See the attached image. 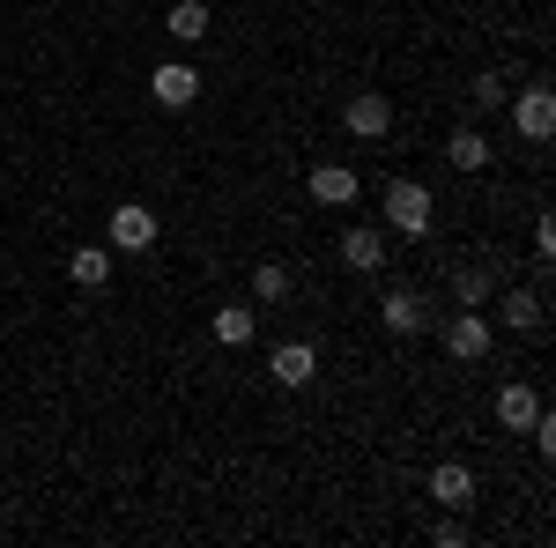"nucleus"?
Wrapping results in <instances>:
<instances>
[{"mask_svg": "<svg viewBox=\"0 0 556 548\" xmlns=\"http://www.w3.org/2000/svg\"><path fill=\"white\" fill-rule=\"evenodd\" d=\"M386 222L401 238H430V186L424 178H386Z\"/></svg>", "mask_w": 556, "mask_h": 548, "instance_id": "1", "label": "nucleus"}, {"mask_svg": "<svg viewBox=\"0 0 556 548\" xmlns=\"http://www.w3.org/2000/svg\"><path fill=\"white\" fill-rule=\"evenodd\" d=\"M505 112H513L519 141H549V133H556V89L549 82H527L519 97H505Z\"/></svg>", "mask_w": 556, "mask_h": 548, "instance_id": "2", "label": "nucleus"}, {"mask_svg": "<svg viewBox=\"0 0 556 548\" xmlns=\"http://www.w3.org/2000/svg\"><path fill=\"white\" fill-rule=\"evenodd\" d=\"M490 341H497V327H490L482 311H453V319L438 327V348H445L453 364H482V356H490Z\"/></svg>", "mask_w": 556, "mask_h": 548, "instance_id": "3", "label": "nucleus"}, {"mask_svg": "<svg viewBox=\"0 0 556 548\" xmlns=\"http://www.w3.org/2000/svg\"><path fill=\"white\" fill-rule=\"evenodd\" d=\"M149 97H156L164 112H186V104L201 97V67H193V60H156V75H149Z\"/></svg>", "mask_w": 556, "mask_h": 548, "instance_id": "4", "label": "nucleus"}, {"mask_svg": "<svg viewBox=\"0 0 556 548\" xmlns=\"http://www.w3.org/2000/svg\"><path fill=\"white\" fill-rule=\"evenodd\" d=\"M156 245V208L149 201H119L112 208V253H149Z\"/></svg>", "mask_w": 556, "mask_h": 548, "instance_id": "5", "label": "nucleus"}, {"mask_svg": "<svg viewBox=\"0 0 556 548\" xmlns=\"http://www.w3.org/2000/svg\"><path fill=\"white\" fill-rule=\"evenodd\" d=\"M342 127L356 133V141H386V133H393V97H379V89L349 97V104H342Z\"/></svg>", "mask_w": 556, "mask_h": 548, "instance_id": "6", "label": "nucleus"}, {"mask_svg": "<svg viewBox=\"0 0 556 548\" xmlns=\"http://www.w3.org/2000/svg\"><path fill=\"white\" fill-rule=\"evenodd\" d=\"M267 379L282 385V393L312 385V379H319V348H312V341H282V348H275V364H267Z\"/></svg>", "mask_w": 556, "mask_h": 548, "instance_id": "7", "label": "nucleus"}, {"mask_svg": "<svg viewBox=\"0 0 556 548\" xmlns=\"http://www.w3.org/2000/svg\"><path fill=\"white\" fill-rule=\"evenodd\" d=\"M430 505H438V511H468L475 505V467L468 460L430 467Z\"/></svg>", "mask_w": 556, "mask_h": 548, "instance_id": "8", "label": "nucleus"}, {"mask_svg": "<svg viewBox=\"0 0 556 548\" xmlns=\"http://www.w3.org/2000/svg\"><path fill=\"white\" fill-rule=\"evenodd\" d=\"M342 267H349V275H379V267H386V230H371V222L342 230Z\"/></svg>", "mask_w": 556, "mask_h": 548, "instance_id": "9", "label": "nucleus"}, {"mask_svg": "<svg viewBox=\"0 0 556 548\" xmlns=\"http://www.w3.org/2000/svg\"><path fill=\"white\" fill-rule=\"evenodd\" d=\"M534 416H542V393H534L527 379H505V385H497V422H505L513 437H527V422H534Z\"/></svg>", "mask_w": 556, "mask_h": 548, "instance_id": "10", "label": "nucleus"}, {"mask_svg": "<svg viewBox=\"0 0 556 548\" xmlns=\"http://www.w3.org/2000/svg\"><path fill=\"white\" fill-rule=\"evenodd\" d=\"M379 319H386V334H401V341L430 327V311H424V296H416V290H386L379 296Z\"/></svg>", "mask_w": 556, "mask_h": 548, "instance_id": "11", "label": "nucleus"}, {"mask_svg": "<svg viewBox=\"0 0 556 548\" xmlns=\"http://www.w3.org/2000/svg\"><path fill=\"white\" fill-rule=\"evenodd\" d=\"M497 319H505L513 334H534V327L549 319V296H542V282H534V290H505V296H497Z\"/></svg>", "mask_w": 556, "mask_h": 548, "instance_id": "12", "label": "nucleus"}, {"mask_svg": "<svg viewBox=\"0 0 556 548\" xmlns=\"http://www.w3.org/2000/svg\"><path fill=\"white\" fill-rule=\"evenodd\" d=\"M304 186H312L319 208H349V201H356V170H349V164H319Z\"/></svg>", "mask_w": 556, "mask_h": 548, "instance_id": "13", "label": "nucleus"}, {"mask_svg": "<svg viewBox=\"0 0 556 548\" xmlns=\"http://www.w3.org/2000/svg\"><path fill=\"white\" fill-rule=\"evenodd\" d=\"M164 30H172L178 44H208V30H215L208 0H172V15H164Z\"/></svg>", "mask_w": 556, "mask_h": 548, "instance_id": "14", "label": "nucleus"}, {"mask_svg": "<svg viewBox=\"0 0 556 548\" xmlns=\"http://www.w3.org/2000/svg\"><path fill=\"white\" fill-rule=\"evenodd\" d=\"M490 290H497V275H490V267H453V311H482V304H490Z\"/></svg>", "mask_w": 556, "mask_h": 548, "instance_id": "15", "label": "nucleus"}, {"mask_svg": "<svg viewBox=\"0 0 556 548\" xmlns=\"http://www.w3.org/2000/svg\"><path fill=\"white\" fill-rule=\"evenodd\" d=\"M67 275H75L83 290H104V282H112V245H75V253H67Z\"/></svg>", "mask_w": 556, "mask_h": 548, "instance_id": "16", "label": "nucleus"}, {"mask_svg": "<svg viewBox=\"0 0 556 548\" xmlns=\"http://www.w3.org/2000/svg\"><path fill=\"white\" fill-rule=\"evenodd\" d=\"M253 334H260V311H253V304H223V311H215V341H223V348H245Z\"/></svg>", "mask_w": 556, "mask_h": 548, "instance_id": "17", "label": "nucleus"}, {"mask_svg": "<svg viewBox=\"0 0 556 548\" xmlns=\"http://www.w3.org/2000/svg\"><path fill=\"white\" fill-rule=\"evenodd\" d=\"M445 156H453V170H482V164H490V133H482V127H453Z\"/></svg>", "mask_w": 556, "mask_h": 548, "instance_id": "18", "label": "nucleus"}, {"mask_svg": "<svg viewBox=\"0 0 556 548\" xmlns=\"http://www.w3.org/2000/svg\"><path fill=\"white\" fill-rule=\"evenodd\" d=\"M253 296L260 304H282V296H290V267H282V259H260L253 267Z\"/></svg>", "mask_w": 556, "mask_h": 548, "instance_id": "19", "label": "nucleus"}, {"mask_svg": "<svg viewBox=\"0 0 556 548\" xmlns=\"http://www.w3.org/2000/svg\"><path fill=\"white\" fill-rule=\"evenodd\" d=\"M505 97H513V75H505V67L475 75V112H505Z\"/></svg>", "mask_w": 556, "mask_h": 548, "instance_id": "20", "label": "nucleus"}, {"mask_svg": "<svg viewBox=\"0 0 556 548\" xmlns=\"http://www.w3.org/2000/svg\"><path fill=\"white\" fill-rule=\"evenodd\" d=\"M430 541H438V548H468V519H460V511H445V519H438V534H430Z\"/></svg>", "mask_w": 556, "mask_h": 548, "instance_id": "21", "label": "nucleus"}, {"mask_svg": "<svg viewBox=\"0 0 556 548\" xmlns=\"http://www.w3.org/2000/svg\"><path fill=\"white\" fill-rule=\"evenodd\" d=\"M534 259H542V267H549V259H556V222H549V215L534 222Z\"/></svg>", "mask_w": 556, "mask_h": 548, "instance_id": "22", "label": "nucleus"}]
</instances>
